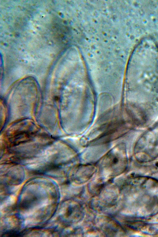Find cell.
<instances>
[{"label":"cell","mask_w":158,"mask_h":237,"mask_svg":"<svg viewBox=\"0 0 158 237\" xmlns=\"http://www.w3.org/2000/svg\"><path fill=\"white\" fill-rule=\"evenodd\" d=\"M135 154L140 162H148L158 157V126L147 131L138 141Z\"/></svg>","instance_id":"6da1fadb"},{"label":"cell","mask_w":158,"mask_h":237,"mask_svg":"<svg viewBox=\"0 0 158 237\" xmlns=\"http://www.w3.org/2000/svg\"><path fill=\"white\" fill-rule=\"evenodd\" d=\"M104 170L111 176H117L125 169L127 164V157L125 148L119 145L110 151L103 160Z\"/></svg>","instance_id":"7a4b0ae2"},{"label":"cell","mask_w":158,"mask_h":237,"mask_svg":"<svg viewBox=\"0 0 158 237\" xmlns=\"http://www.w3.org/2000/svg\"><path fill=\"white\" fill-rule=\"evenodd\" d=\"M77 182L83 183L85 182L92 175L94 169L92 168L85 167L77 170Z\"/></svg>","instance_id":"3957f363"}]
</instances>
